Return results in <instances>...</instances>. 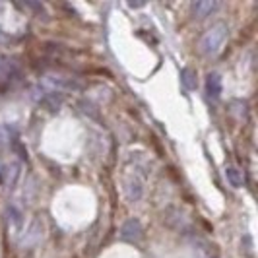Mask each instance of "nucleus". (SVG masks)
I'll list each match as a JSON object with an SVG mask.
<instances>
[{
	"mask_svg": "<svg viewBox=\"0 0 258 258\" xmlns=\"http://www.w3.org/2000/svg\"><path fill=\"white\" fill-rule=\"evenodd\" d=\"M225 39H227V26L218 24V26L210 27L200 41V51L204 54H216L221 51Z\"/></svg>",
	"mask_w": 258,
	"mask_h": 258,
	"instance_id": "1",
	"label": "nucleus"
},
{
	"mask_svg": "<svg viewBox=\"0 0 258 258\" xmlns=\"http://www.w3.org/2000/svg\"><path fill=\"white\" fill-rule=\"evenodd\" d=\"M220 8V2H214V0H200V2H194L192 4V14L194 18H206L212 12H216Z\"/></svg>",
	"mask_w": 258,
	"mask_h": 258,
	"instance_id": "3",
	"label": "nucleus"
},
{
	"mask_svg": "<svg viewBox=\"0 0 258 258\" xmlns=\"http://www.w3.org/2000/svg\"><path fill=\"white\" fill-rule=\"evenodd\" d=\"M10 76H12V64H8V62H2V60H0V82L8 80Z\"/></svg>",
	"mask_w": 258,
	"mask_h": 258,
	"instance_id": "8",
	"label": "nucleus"
},
{
	"mask_svg": "<svg viewBox=\"0 0 258 258\" xmlns=\"http://www.w3.org/2000/svg\"><path fill=\"white\" fill-rule=\"evenodd\" d=\"M2 169H4V167L0 165V182H2V177H4V171H2Z\"/></svg>",
	"mask_w": 258,
	"mask_h": 258,
	"instance_id": "9",
	"label": "nucleus"
},
{
	"mask_svg": "<svg viewBox=\"0 0 258 258\" xmlns=\"http://www.w3.org/2000/svg\"><path fill=\"white\" fill-rule=\"evenodd\" d=\"M126 196H128L130 202H136V200H140V196H142V184L136 181V182H130L128 186H126Z\"/></svg>",
	"mask_w": 258,
	"mask_h": 258,
	"instance_id": "7",
	"label": "nucleus"
},
{
	"mask_svg": "<svg viewBox=\"0 0 258 258\" xmlns=\"http://www.w3.org/2000/svg\"><path fill=\"white\" fill-rule=\"evenodd\" d=\"M142 225H140V221L138 220H128L122 223V227H120V237L124 239V241H128V243H136V241H140L142 239Z\"/></svg>",
	"mask_w": 258,
	"mask_h": 258,
	"instance_id": "2",
	"label": "nucleus"
},
{
	"mask_svg": "<svg viewBox=\"0 0 258 258\" xmlns=\"http://www.w3.org/2000/svg\"><path fill=\"white\" fill-rule=\"evenodd\" d=\"M206 91L212 99H220L221 95V78L218 74H210L206 80Z\"/></svg>",
	"mask_w": 258,
	"mask_h": 258,
	"instance_id": "4",
	"label": "nucleus"
},
{
	"mask_svg": "<svg viewBox=\"0 0 258 258\" xmlns=\"http://www.w3.org/2000/svg\"><path fill=\"white\" fill-rule=\"evenodd\" d=\"M181 82L186 90H194L196 88V72L190 68H182L181 70Z\"/></svg>",
	"mask_w": 258,
	"mask_h": 258,
	"instance_id": "5",
	"label": "nucleus"
},
{
	"mask_svg": "<svg viewBox=\"0 0 258 258\" xmlns=\"http://www.w3.org/2000/svg\"><path fill=\"white\" fill-rule=\"evenodd\" d=\"M225 177H227V181L231 182V186H235V188H241L243 186V175H241L239 169L227 167L225 169Z\"/></svg>",
	"mask_w": 258,
	"mask_h": 258,
	"instance_id": "6",
	"label": "nucleus"
}]
</instances>
